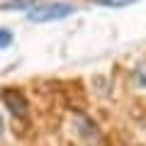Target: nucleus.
<instances>
[{"mask_svg": "<svg viewBox=\"0 0 146 146\" xmlns=\"http://www.w3.org/2000/svg\"><path fill=\"white\" fill-rule=\"evenodd\" d=\"M76 10V7L71 5V3H46V5H39L34 7V10H29V22H56V20H63V17H68L71 12Z\"/></svg>", "mask_w": 146, "mask_h": 146, "instance_id": "1", "label": "nucleus"}, {"mask_svg": "<svg viewBox=\"0 0 146 146\" xmlns=\"http://www.w3.org/2000/svg\"><path fill=\"white\" fill-rule=\"evenodd\" d=\"M0 100H3L5 110L15 117V119H20V122H27V119H29V102H27V98H25L22 90H17V88H5L3 93H0Z\"/></svg>", "mask_w": 146, "mask_h": 146, "instance_id": "2", "label": "nucleus"}, {"mask_svg": "<svg viewBox=\"0 0 146 146\" xmlns=\"http://www.w3.org/2000/svg\"><path fill=\"white\" fill-rule=\"evenodd\" d=\"M73 124H76V131H78V136L83 141H98L100 139V127L88 115H76V122Z\"/></svg>", "mask_w": 146, "mask_h": 146, "instance_id": "3", "label": "nucleus"}, {"mask_svg": "<svg viewBox=\"0 0 146 146\" xmlns=\"http://www.w3.org/2000/svg\"><path fill=\"white\" fill-rule=\"evenodd\" d=\"M131 78H134V83H136V88H141V90H146V61H141L139 66L134 68V73H131Z\"/></svg>", "mask_w": 146, "mask_h": 146, "instance_id": "4", "label": "nucleus"}, {"mask_svg": "<svg viewBox=\"0 0 146 146\" xmlns=\"http://www.w3.org/2000/svg\"><path fill=\"white\" fill-rule=\"evenodd\" d=\"M93 3L105 5V7H127V5H131V3H136V0H93Z\"/></svg>", "mask_w": 146, "mask_h": 146, "instance_id": "5", "label": "nucleus"}, {"mask_svg": "<svg viewBox=\"0 0 146 146\" xmlns=\"http://www.w3.org/2000/svg\"><path fill=\"white\" fill-rule=\"evenodd\" d=\"M32 3H36V0H10V3H5V10H20V7H27L32 5Z\"/></svg>", "mask_w": 146, "mask_h": 146, "instance_id": "6", "label": "nucleus"}, {"mask_svg": "<svg viewBox=\"0 0 146 146\" xmlns=\"http://www.w3.org/2000/svg\"><path fill=\"white\" fill-rule=\"evenodd\" d=\"M12 44V32L10 29H0V49H7Z\"/></svg>", "mask_w": 146, "mask_h": 146, "instance_id": "7", "label": "nucleus"}, {"mask_svg": "<svg viewBox=\"0 0 146 146\" xmlns=\"http://www.w3.org/2000/svg\"><path fill=\"white\" fill-rule=\"evenodd\" d=\"M3 129H5V122H3V115H0V136H3Z\"/></svg>", "mask_w": 146, "mask_h": 146, "instance_id": "8", "label": "nucleus"}]
</instances>
